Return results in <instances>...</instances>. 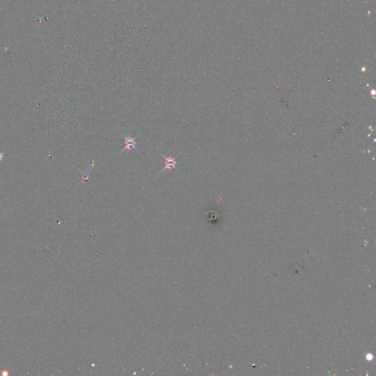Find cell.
Segmentation results:
<instances>
[{"mask_svg":"<svg viewBox=\"0 0 376 376\" xmlns=\"http://www.w3.org/2000/svg\"><path fill=\"white\" fill-rule=\"evenodd\" d=\"M161 155L165 158V168L162 169V171L158 173V175H160L165 170H168L169 171H171L173 169H176V165L178 163L176 161L177 156H173L171 154L168 156H165L163 154H161Z\"/></svg>","mask_w":376,"mask_h":376,"instance_id":"cell-1","label":"cell"},{"mask_svg":"<svg viewBox=\"0 0 376 376\" xmlns=\"http://www.w3.org/2000/svg\"><path fill=\"white\" fill-rule=\"evenodd\" d=\"M122 137L124 138V148L121 150V153H122L123 151H124L125 150H128V151H131L132 149H135L137 151V148L136 146L138 144L137 141H136L135 138H134L131 136V134H129V136L127 137H125L122 134Z\"/></svg>","mask_w":376,"mask_h":376,"instance_id":"cell-2","label":"cell"},{"mask_svg":"<svg viewBox=\"0 0 376 376\" xmlns=\"http://www.w3.org/2000/svg\"><path fill=\"white\" fill-rule=\"evenodd\" d=\"M90 168H88V169H87V173H85V174H84L83 177H82V181L85 182H88V181H89V178H90V176H89L88 171H90Z\"/></svg>","mask_w":376,"mask_h":376,"instance_id":"cell-3","label":"cell"}]
</instances>
